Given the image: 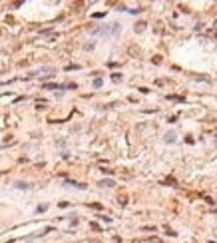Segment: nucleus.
Returning a JSON list of instances; mask_svg holds the SVG:
<instances>
[{
  "label": "nucleus",
  "mask_w": 217,
  "mask_h": 243,
  "mask_svg": "<svg viewBox=\"0 0 217 243\" xmlns=\"http://www.w3.org/2000/svg\"><path fill=\"white\" fill-rule=\"evenodd\" d=\"M0 36H2V28H0Z\"/></svg>",
  "instance_id": "1a4fd4ad"
},
{
  "label": "nucleus",
  "mask_w": 217,
  "mask_h": 243,
  "mask_svg": "<svg viewBox=\"0 0 217 243\" xmlns=\"http://www.w3.org/2000/svg\"><path fill=\"white\" fill-rule=\"evenodd\" d=\"M144 28H145V22H138L136 24V32H144Z\"/></svg>",
  "instance_id": "20e7f679"
},
{
  "label": "nucleus",
  "mask_w": 217,
  "mask_h": 243,
  "mask_svg": "<svg viewBox=\"0 0 217 243\" xmlns=\"http://www.w3.org/2000/svg\"><path fill=\"white\" fill-rule=\"evenodd\" d=\"M165 139H167V142H173V139H175V134H167Z\"/></svg>",
  "instance_id": "39448f33"
},
{
  "label": "nucleus",
  "mask_w": 217,
  "mask_h": 243,
  "mask_svg": "<svg viewBox=\"0 0 217 243\" xmlns=\"http://www.w3.org/2000/svg\"><path fill=\"white\" fill-rule=\"evenodd\" d=\"M98 185H102V187H114V181L112 179H102Z\"/></svg>",
  "instance_id": "f03ea898"
},
{
  "label": "nucleus",
  "mask_w": 217,
  "mask_h": 243,
  "mask_svg": "<svg viewBox=\"0 0 217 243\" xmlns=\"http://www.w3.org/2000/svg\"><path fill=\"white\" fill-rule=\"evenodd\" d=\"M112 78L116 80V82H118V80H122V74H112Z\"/></svg>",
  "instance_id": "0eeeda50"
},
{
  "label": "nucleus",
  "mask_w": 217,
  "mask_h": 243,
  "mask_svg": "<svg viewBox=\"0 0 217 243\" xmlns=\"http://www.w3.org/2000/svg\"><path fill=\"white\" fill-rule=\"evenodd\" d=\"M118 201H119L122 205H125V203H128V195H125V193H119V195H118Z\"/></svg>",
  "instance_id": "7ed1b4c3"
},
{
  "label": "nucleus",
  "mask_w": 217,
  "mask_h": 243,
  "mask_svg": "<svg viewBox=\"0 0 217 243\" xmlns=\"http://www.w3.org/2000/svg\"><path fill=\"white\" fill-rule=\"evenodd\" d=\"M46 88H50V90H56V88H60L58 84H46Z\"/></svg>",
  "instance_id": "423d86ee"
},
{
  "label": "nucleus",
  "mask_w": 217,
  "mask_h": 243,
  "mask_svg": "<svg viewBox=\"0 0 217 243\" xmlns=\"http://www.w3.org/2000/svg\"><path fill=\"white\" fill-rule=\"evenodd\" d=\"M16 187H20V189H28V185H26V184H16Z\"/></svg>",
  "instance_id": "6e6552de"
},
{
  "label": "nucleus",
  "mask_w": 217,
  "mask_h": 243,
  "mask_svg": "<svg viewBox=\"0 0 217 243\" xmlns=\"http://www.w3.org/2000/svg\"><path fill=\"white\" fill-rule=\"evenodd\" d=\"M128 52H130V56H133V58H139V56H141V50H139L138 46H130Z\"/></svg>",
  "instance_id": "f257e3e1"
}]
</instances>
